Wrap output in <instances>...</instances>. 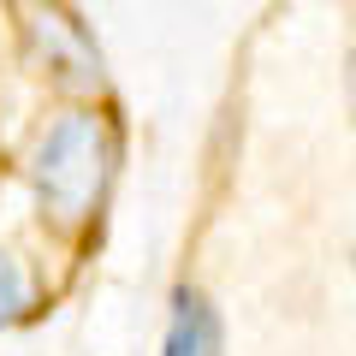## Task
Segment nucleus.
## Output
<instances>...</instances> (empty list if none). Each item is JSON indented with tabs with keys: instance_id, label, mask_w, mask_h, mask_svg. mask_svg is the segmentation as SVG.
I'll return each instance as SVG.
<instances>
[{
	"instance_id": "obj_2",
	"label": "nucleus",
	"mask_w": 356,
	"mask_h": 356,
	"mask_svg": "<svg viewBox=\"0 0 356 356\" xmlns=\"http://www.w3.org/2000/svg\"><path fill=\"white\" fill-rule=\"evenodd\" d=\"M24 36H30V54L54 72V83H65V89H102L107 83V65H102L95 36H89L65 6L30 0L24 6Z\"/></svg>"
},
{
	"instance_id": "obj_4",
	"label": "nucleus",
	"mask_w": 356,
	"mask_h": 356,
	"mask_svg": "<svg viewBox=\"0 0 356 356\" xmlns=\"http://www.w3.org/2000/svg\"><path fill=\"white\" fill-rule=\"evenodd\" d=\"M30 315V273L13 250H0V332Z\"/></svg>"
},
{
	"instance_id": "obj_1",
	"label": "nucleus",
	"mask_w": 356,
	"mask_h": 356,
	"mask_svg": "<svg viewBox=\"0 0 356 356\" xmlns=\"http://www.w3.org/2000/svg\"><path fill=\"white\" fill-rule=\"evenodd\" d=\"M119 166V137L102 113H65L48 125V137L36 143V161H30V178H36V202L54 226H83L95 220L107 184H113Z\"/></svg>"
},
{
	"instance_id": "obj_3",
	"label": "nucleus",
	"mask_w": 356,
	"mask_h": 356,
	"mask_svg": "<svg viewBox=\"0 0 356 356\" xmlns=\"http://www.w3.org/2000/svg\"><path fill=\"white\" fill-rule=\"evenodd\" d=\"M161 356H220V315L202 291L178 285L172 291V321H166Z\"/></svg>"
}]
</instances>
